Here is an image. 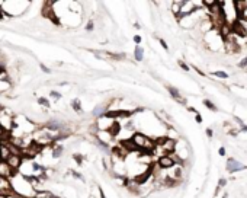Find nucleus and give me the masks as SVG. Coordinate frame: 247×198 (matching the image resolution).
Masks as SVG:
<instances>
[{
	"instance_id": "obj_27",
	"label": "nucleus",
	"mask_w": 247,
	"mask_h": 198,
	"mask_svg": "<svg viewBox=\"0 0 247 198\" xmlns=\"http://www.w3.org/2000/svg\"><path fill=\"white\" fill-rule=\"evenodd\" d=\"M225 185H227V179H225V178H221L220 181H218V186H220V188L225 186Z\"/></svg>"
},
{
	"instance_id": "obj_10",
	"label": "nucleus",
	"mask_w": 247,
	"mask_h": 198,
	"mask_svg": "<svg viewBox=\"0 0 247 198\" xmlns=\"http://www.w3.org/2000/svg\"><path fill=\"white\" fill-rule=\"evenodd\" d=\"M13 90V82L9 80H0V93L2 95H9V92Z\"/></svg>"
},
{
	"instance_id": "obj_16",
	"label": "nucleus",
	"mask_w": 247,
	"mask_h": 198,
	"mask_svg": "<svg viewBox=\"0 0 247 198\" xmlns=\"http://www.w3.org/2000/svg\"><path fill=\"white\" fill-rule=\"evenodd\" d=\"M204 105L207 106V108H208V109H209V111H212V112H217V111H218V108H217V105H215V104H214V102H212V101H209V99H205V101H204Z\"/></svg>"
},
{
	"instance_id": "obj_26",
	"label": "nucleus",
	"mask_w": 247,
	"mask_h": 198,
	"mask_svg": "<svg viewBox=\"0 0 247 198\" xmlns=\"http://www.w3.org/2000/svg\"><path fill=\"white\" fill-rule=\"evenodd\" d=\"M132 41H134V42H135V44H137V45H140V44H141V41H142V40H141V37H140V35H134Z\"/></svg>"
},
{
	"instance_id": "obj_17",
	"label": "nucleus",
	"mask_w": 247,
	"mask_h": 198,
	"mask_svg": "<svg viewBox=\"0 0 247 198\" xmlns=\"http://www.w3.org/2000/svg\"><path fill=\"white\" fill-rule=\"evenodd\" d=\"M212 76L215 77H220V79H228V74L225 72H222V70H217V72H212L211 73Z\"/></svg>"
},
{
	"instance_id": "obj_32",
	"label": "nucleus",
	"mask_w": 247,
	"mask_h": 198,
	"mask_svg": "<svg viewBox=\"0 0 247 198\" xmlns=\"http://www.w3.org/2000/svg\"><path fill=\"white\" fill-rule=\"evenodd\" d=\"M207 136L209 139H212V137H214V131H212L211 128H207Z\"/></svg>"
},
{
	"instance_id": "obj_18",
	"label": "nucleus",
	"mask_w": 247,
	"mask_h": 198,
	"mask_svg": "<svg viewBox=\"0 0 247 198\" xmlns=\"http://www.w3.org/2000/svg\"><path fill=\"white\" fill-rule=\"evenodd\" d=\"M73 159L76 160V163L79 166L83 165V160H84V156H81V154H79V153H73Z\"/></svg>"
},
{
	"instance_id": "obj_35",
	"label": "nucleus",
	"mask_w": 247,
	"mask_h": 198,
	"mask_svg": "<svg viewBox=\"0 0 247 198\" xmlns=\"http://www.w3.org/2000/svg\"><path fill=\"white\" fill-rule=\"evenodd\" d=\"M222 198H228V192H224V195H222Z\"/></svg>"
},
{
	"instance_id": "obj_14",
	"label": "nucleus",
	"mask_w": 247,
	"mask_h": 198,
	"mask_svg": "<svg viewBox=\"0 0 247 198\" xmlns=\"http://www.w3.org/2000/svg\"><path fill=\"white\" fill-rule=\"evenodd\" d=\"M180 6H182V0H177V2H172V5H170V10H172V13L177 18V15L180 12Z\"/></svg>"
},
{
	"instance_id": "obj_33",
	"label": "nucleus",
	"mask_w": 247,
	"mask_h": 198,
	"mask_svg": "<svg viewBox=\"0 0 247 198\" xmlns=\"http://www.w3.org/2000/svg\"><path fill=\"white\" fill-rule=\"evenodd\" d=\"M3 19H5V12H3V9L0 6V20H3Z\"/></svg>"
},
{
	"instance_id": "obj_3",
	"label": "nucleus",
	"mask_w": 247,
	"mask_h": 198,
	"mask_svg": "<svg viewBox=\"0 0 247 198\" xmlns=\"http://www.w3.org/2000/svg\"><path fill=\"white\" fill-rule=\"evenodd\" d=\"M114 122H115V119L111 118V117H108L106 114H105V115H102V117L94 118L93 126L96 127L98 131H109L111 127L114 126Z\"/></svg>"
},
{
	"instance_id": "obj_22",
	"label": "nucleus",
	"mask_w": 247,
	"mask_h": 198,
	"mask_svg": "<svg viewBox=\"0 0 247 198\" xmlns=\"http://www.w3.org/2000/svg\"><path fill=\"white\" fill-rule=\"evenodd\" d=\"M177 64H179V67H180L182 70H185V72H189V70H190V67L187 66L183 60H179V61H177Z\"/></svg>"
},
{
	"instance_id": "obj_9",
	"label": "nucleus",
	"mask_w": 247,
	"mask_h": 198,
	"mask_svg": "<svg viewBox=\"0 0 247 198\" xmlns=\"http://www.w3.org/2000/svg\"><path fill=\"white\" fill-rule=\"evenodd\" d=\"M16 172H13L9 165H7L6 162H0V178H6V179H10L13 176Z\"/></svg>"
},
{
	"instance_id": "obj_11",
	"label": "nucleus",
	"mask_w": 247,
	"mask_h": 198,
	"mask_svg": "<svg viewBox=\"0 0 247 198\" xmlns=\"http://www.w3.org/2000/svg\"><path fill=\"white\" fill-rule=\"evenodd\" d=\"M10 149L7 143H0V162H6L7 157L10 156Z\"/></svg>"
},
{
	"instance_id": "obj_23",
	"label": "nucleus",
	"mask_w": 247,
	"mask_h": 198,
	"mask_svg": "<svg viewBox=\"0 0 247 198\" xmlns=\"http://www.w3.org/2000/svg\"><path fill=\"white\" fill-rule=\"evenodd\" d=\"M238 67H240V69H246V67H247V55H246V57H244L243 60H240V63H238Z\"/></svg>"
},
{
	"instance_id": "obj_7",
	"label": "nucleus",
	"mask_w": 247,
	"mask_h": 198,
	"mask_svg": "<svg viewBox=\"0 0 247 198\" xmlns=\"http://www.w3.org/2000/svg\"><path fill=\"white\" fill-rule=\"evenodd\" d=\"M167 90H169V93H170V96H172L176 102H179L180 105H186V104H187L186 99L182 96V93L179 92V89H177V87H174V86H167Z\"/></svg>"
},
{
	"instance_id": "obj_2",
	"label": "nucleus",
	"mask_w": 247,
	"mask_h": 198,
	"mask_svg": "<svg viewBox=\"0 0 247 198\" xmlns=\"http://www.w3.org/2000/svg\"><path fill=\"white\" fill-rule=\"evenodd\" d=\"M205 44H207V47L209 50L218 51L224 45V40H222V37L220 35V32L217 29H212L208 34H205Z\"/></svg>"
},
{
	"instance_id": "obj_28",
	"label": "nucleus",
	"mask_w": 247,
	"mask_h": 198,
	"mask_svg": "<svg viewBox=\"0 0 247 198\" xmlns=\"http://www.w3.org/2000/svg\"><path fill=\"white\" fill-rule=\"evenodd\" d=\"M218 153H220V156H225V154H227V149H225V147H220V149H218Z\"/></svg>"
},
{
	"instance_id": "obj_4",
	"label": "nucleus",
	"mask_w": 247,
	"mask_h": 198,
	"mask_svg": "<svg viewBox=\"0 0 247 198\" xmlns=\"http://www.w3.org/2000/svg\"><path fill=\"white\" fill-rule=\"evenodd\" d=\"M225 169H227L228 173H235V172H238V171H244V169H247V166L243 165V163H240L238 160H235L234 157H228L227 165H225Z\"/></svg>"
},
{
	"instance_id": "obj_6",
	"label": "nucleus",
	"mask_w": 247,
	"mask_h": 198,
	"mask_svg": "<svg viewBox=\"0 0 247 198\" xmlns=\"http://www.w3.org/2000/svg\"><path fill=\"white\" fill-rule=\"evenodd\" d=\"M6 163L9 165V168L12 169L13 172H18L20 168V163H22V156H18V154H10L7 157Z\"/></svg>"
},
{
	"instance_id": "obj_34",
	"label": "nucleus",
	"mask_w": 247,
	"mask_h": 198,
	"mask_svg": "<svg viewBox=\"0 0 247 198\" xmlns=\"http://www.w3.org/2000/svg\"><path fill=\"white\" fill-rule=\"evenodd\" d=\"M241 131L246 133V131H247V126H241L240 128H238V133H241Z\"/></svg>"
},
{
	"instance_id": "obj_30",
	"label": "nucleus",
	"mask_w": 247,
	"mask_h": 198,
	"mask_svg": "<svg viewBox=\"0 0 247 198\" xmlns=\"http://www.w3.org/2000/svg\"><path fill=\"white\" fill-rule=\"evenodd\" d=\"M194 70H195V72H196V73H198L199 76H204V77H205V73L202 72V70H199V69H198V67H196V66H194Z\"/></svg>"
},
{
	"instance_id": "obj_21",
	"label": "nucleus",
	"mask_w": 247,
	"mask_h": 198,
	"mask_svg": "<svg viewBox=\"0 0 247 198\" xmlns=\"http://www.w3.org/2000/svg\"><path fill=\"white\" fill-rule=\"evenodd\" d=\"M50 96H51L54 101H60V99L63 98V95H61L60 92H57V90H51V92H50Z\"/></svg>"
},
{
	"instance_id": "obj_31",
	"label": "nucleus",
	"mask_w": 247,
	"mask_h": 198,
	"mask_svg": "<svg viewBox=\"0 0 247 198\" xmlns=\"http://www.w3.org/2000/svg\"><path fill=\"white\" fill-rule=\"evenodd\" d=\"M98 191H99V195H100V198H106V195H105V191L100 188V186H98Z\"/></svg>"
},
{
	"instance_id": "obj_8",
	"label": "nucleus",
	"mask_w": 247,
	"mask_h": 198,
	"mask_svg": "<svg viewBox=\"0 0 247 198\" xmlns=\"http://www.w3.org/2000/svg\"><path fill=\"white\" fill-rule=\"evenodd\" d=\"M199 25V31H201V34H208L209 31H212L214 29V23H212V20L209 19V18H205V19H202L198 23Z\"/></svg>"
},
{
	"instance_id": "obj_15",
	"label": "nucleus",
	"mask_w": 247,
	"mask_h": 198,
	"mask_svg": "<svg viewBox=\"0 0 247 198\" xmlns=\"http://www.w3.org/2000/svg\"><path fill=\"white\" fill-rule=\"evenodd\" d=\"M36 102H38V105L42 106V108H50V106H51V102H50V99L45 98V96H39V98L36 99Z\"/></svg>"
},
{
	"instance_id": "obj_37",
	"label": "nucleus",
	"mask_w": 247,
	"mask_h": 198,
	"mask_svg": "<svg viewBox=\"0 0 247 198\" xmlns=\"http://www.w3.org/2000/svg\"><path fill=\"white\" fill-rule=\"evenodd\" d=\"M89 198H94V195H89Z\"/></svg>"
},
{
	"instance_id": "obj_20",
	"label": "nucleus",
	"mask_w": 247,
	"mask_h": 198,
	"mask_svg": "<svg viewBox=\"0 0 247 198\" xmlns=\"http://www.w3.org/2000/svg\"><path fill=\"white\" fill-rule=\"evenodd\" d=\"M84 29H86L87 32H93L94 31V20H87V23H86V27H84Z\"/></svg>"
},
{
	"instance_id": "obj_25",
	"label": "nucleus",
	"mask_w": 247,
	"mask_h": 198,
	"mask_svg": "<svg viewBox=\"0 0 247 198\" xmlns=\"http://www.w3.org/2000/svg\"><path fill=\"white\" fill-rule=\"evenodd\" d=\"M39 67H41V70H42L44 73H51V69H50V67H47L45 64H44V63H41Z\"/></svg>"
},
{
	"instance_id": "obj_12",
	"label": "nucleus",
	"mask_w": 247,
	"mask_h": 198,
	"mask_svg": "<svg viewBox=\"0 0 247 198\" xmlns=\"http://www.w3.org/2000/svg\"><path fill=\"white\" fill-rule=\"evenodd\" d=\"M70 106H71V109H73L74 112H77V114L83 112V105H81V101L79 98L71 99L70 101Z\"/></svg>"
},
{
	"instance_id": "obj_29",
	"label": "nucleus",
	"mask_w": 247,
	"mask_h": 198,
	"mask_svg": "<svg viewBox=\"0 0 247 198\" xmlns=\"http://www.w3.org/2000/svg\"><path fill=\"white\" fill-rule=\"evenodd\" d=\"M195 121H196L198 124H201V122H202V117H201V114H199V112L195 114Z\"/></svg>"
},
{
	"instance_id": "obj_13",
	"label": "nucleus",
	"mask_w": 247,
	"mask_h": 198,
	"mask_svg": "<svg viewBox=\"0 0 247 198\" xmlns=\"http://www.w3.org/2000/svg\"><path fill=\"white\" fill-rule=\"evenodd\" d=\"M134 60L135 61H142L144 60V48L141 45H135V48H134Z\"/></svg>"
},
{
	"instance_id": "obj_24",
	"label": "nucleus",
	"mask_w": 247,
	"mask_h": 198,
	"mask_svg": "<svg viewBox=\"0 0 247 198\" xmlns=\"http://www.w3.org/2000/svg\"><path fill=\"white\" fill-rule=\"evenodd\" d=\"M157 40H159V42H160V45L163 47V48H164L166 51H169V45H167V42H166V41L163 40V38H157Z\"/></svg>"
},
{
	"instance_id": "obj_19",
	"label": "nucleus",
	"mask_w": 247,
	"mask_h": 198,
	"mask_svg": "<svg viewBox=\"0 0 247 198\" xmlns=\"http://www.w3.org/2000/svg\"><path fill=\"white\" fill-rule=\"evenodd\" d=\"M68 173H70L73 178L79 179V181H84V178H83V175H81L80 172H77V171H74V169H71V171H68Z\"/></svg>"
},
{
	"instance_id": "obj_5",
	"label": "nucleus",
	"mask_w": 247,
	"mask_h": 198,
	"mask_svg": "<svg viewBox=\"0 0 247 198\" xmlns=\"http://www.w3.org/2000/svg\"><path fill=\"white\" fill-rule=\"evenodd\" d=\"M157 166L160 168V169H163V171H167V169H170V168H173L176 163H174V160L173 157L170 156V154H166V156H161V157L157 159Z\"/></svg>"
},
{
	"instance_id": "obj_1",
	"label": "nucleus",
	"mask_w": 247,
	"mask_h": 198,
	"mask_svg": "<svg viewBox=\"0 0 247 198\" xmlns=\"http://www.w3.org/2000/svg\"><path fill=\"white\" fill-rule=\"evenodd\" d=\"M10 181V186H12V191L19 195L22 198H33L35 197V189L32 188V185L29 182V179L22 176L20 173H15L12 178L9 179Z\"/></svg>"
},
{
	"instance_id": "obj_36",
	"label": "nucleus",
	"mask_w": 247,
	"mask_h": 198,
	"mask_svg": "<svg viewBox=\"0 0 247 198\" xmlns=\"http://www.w3.org/2000/svg\"><path fill=\"white\" fill-rule=\"evenodd\" d=\"M3 133H5V130H3V128L0 127V137H2V134H3Z\"/></svg>"
}]
</instances>
